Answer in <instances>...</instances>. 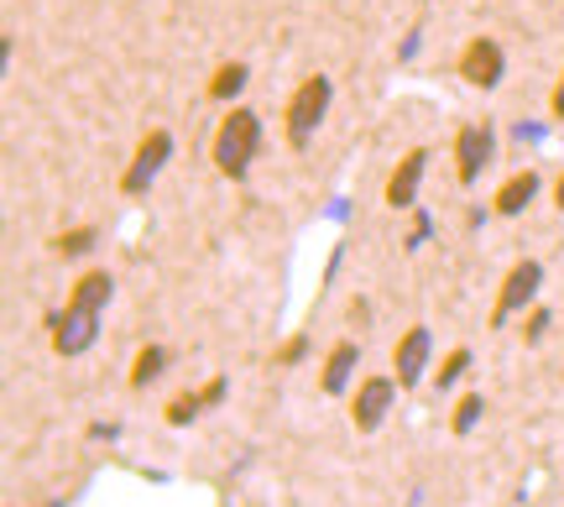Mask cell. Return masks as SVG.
Returning <instances> with one entry per match:
<instances>
[{
    "mask_svg": "<svg viewBox=\"0 0 564 507\" xmlns=\"http://www.w3.org/2000/svg\"><path fill=\"white\" fill-rule=\"evenodd\" d=\"M110 293H116L110 272H84L79 283H74L68 309L53 320V350H58V356H84V350L95 345V335H100V314H105V304H110Z\"/></svg>",
    "mask_w": 564,
    "mask_h": 507,
    "instance_id": "6da1fadb",
    "label": "cell"
},
{
    "mask_svg": "<svg viewBox=\"0 0 564 507\" xmlns=\"http://www.w3.org/2000/svg\"><path fill=\"white\" fill-rule=\"evenodd\" d=\"M257 152H262V116L236 105L220 121V131H215V168H220L225 179L241 183L251 173V163H257Z\"/></svg>",
    "mask_w": 564,
    "mask_h": 507,
    "instance_id": "7a4b0ae2",
    "label": "cell"
},
{
    "mask_svg": "<svg viewBox=\"0 0 564 507\" xmlns=\"http://www.w3.org/2000/svg\"><path fill=\"white\" fill-rule=\"evenodd\" d=\"M329 100H335V84L324 79V74H308V79L293 89V100H288V116H282V121H288V142L299 147V152L314 142L319 121L329 116Z\"/></svg>",
    "mask_w": 564,
    "mask_h": 507,
    "instance_id": "3957f363",
    "label": "cell"
},
{
    "mask_svg": "<svg viewBox=\"0 0 564 507\" xmlns=\"http://www.w3.org/2000/svg\"><path fill=\"white\" fill-rule=\"evenodd\" d=\"M539 288H544V267L533 262V257L512 267V272L502 278V293H497V304H491V330H502L507 320L518 314V309L533 304V299H539Z\"/></svg>",
    "mask_w": 564,
    "mask_h": 507,
    "instance_id": "277c9868",
    "label": "cell"
},
{
    "mask_svg": "<svg viewBox=\"0 0 564 507\" xmlns=\"http://www.w3.org/2000/svg\"><path fill=\"white\" fill-rule=\"evenodd\" d=\"M167 158H173V137L167 131H147L137 147V158H131V168L121 173V194H147L152 188V179H158L162 168H167Z\"/></svg>",
    "mask_w": 564,
    "mask_h": 507,
    "instance_id": "5b68a950",
    "label": "cell"
},
{
    "mask_svg": "<svg viewBox=\"0 0 564 507\" xmlns=\"http://www.w3.org/2000/svg\"><path fill=\"white\" fill-rule=\"evenodd\" d=\"M507 74V53L497 37H470L460 53V79L470 84V89H497Z\"/></svg>",
    "mask_w": 564,
    "mask_h": 507,
    "instance_id": "8992f818",
    "label": "cell"
},
{
    "mask_svg": "<svg viewBox=\"0 0 564 507\" xmlns=\"http://www.w3.org/2000/svg\"><path fill=\"white\" fill-rule=\"evenodd\" d=\"M491 152H497V137H491V126L481 121H465L460 131H455V179L470 188V183L486 173V163H491Z\"/></svg>",
    "mask_w": 564,
    "mask_h": 507,
    "instance_id": "52a82bcc",
    "label": "cell"
},
{
    "mask_svg": "<svg viewBox=\"0 0 564 507\" xmlns=\"http://www.w3.org/2000/svg\"><path fill=\"white\" fill-rule=\"evenodd\" d=\"M398 377H361L356 387V398H350V424L371 434V429H382V419L392 413V398H398Z\"/></svg>",
    "mask_w": 564,
    "mask_h": 507,
    "instance_id": "ba28073f",
    "label": "cell"
},
{
    "mask_svg": "<svg viewBox=\"0 0 564 507\" xmlns=\"http://www.w3.org/2000/svg\"><path fill=\"white\" fill-rule=\"evenodd\" d=\"M429 356H434V335L423 325L403 330V341H398V350H392V377L403 387H419L423 371H429Z\"/></svg>",
    "mask_w": 564,
    "mask_h": 507,
    "instance_id": "9c48e42d",
    "label": "cell"
},
{
    "mask_svg": "<svg viewBox=\"0 0 564 507\" xmlns=\"http://www.w3.org/2000/svg\"><path fill=\"white\" fill-rule=\"evenodd\" d=\"M423 168H429V147H413L403 163L392 168V179H387V204H392V209H408V204L419 199Z\"/></svg>",
    "mask_w": 564,
    "mask_h": 507,
    "instance_id": "30bf717a",
    "label": "cell"
},
{
    "mask_svg": "<svg viewBox=\"0 0 564 507\" xmlns=\"http://www.w3.org/2000/svg\"><path fill=\"white\" fill-rule=\"evenodd\" d=\"M539 188H544V179H539L533 168H523V173H512V179H507L502 188H497V199H491V209L512 220V215H523L528 204L539 199Z\"/></svg>",
    "mask_w": 564,
    "mask_h": 507,
    "instance_id": "8fae6325",
    "label": "cell"
},
{
    "mask_svg": "<svg viewBox=\"0 0 564 507\" xmlns=\"http://www.w3.org/2000/svg\"><path fill=\"white\" fill-rule=\"evenodd\" d=\"M220 398H225V377H215V382L199 387V392H183V398H173V403H167V424H173V429L194 424V419H199L204 408H215Z\"/></svg>",
    "mask_w": 564,
    "mask_h": 507,
    "instance_id": "7c38bea8",
    "label": "cell"
},
{
    "mask_svg": "<svg viewBox=\"0 0 564 507\" xmlns=\"http://www.w3.org/2000/svg\"><path fill=\"white\" fill-rule=\"evenodd\" d=\"M361 362V345L356 341H340L329 356H324V392H345L350 387V371Z\"/></svg>",
    "mask_w": 564,
    "mask_h": 507,
    "instance_id": "4fadbf2b",
    "label": "cell"
},
{
    "mask_svg": "<svg viewBox=\"0 0 564 507\" xmlns=\"http://www.w3.org/2000/svg\"><path fill=\"white\" fill-rule=\"evenodd\" d=\"M246 79H251V68L246 63H220L215 68V79H209V100H236L246 89Z\"/></svg>",
    "mask_w": 564,
    "mask_h": 507,
    "instance_id": "5bb4252c",
    "label": "cell"
},
{
    "mask_svg": "<svg viewBox=\"0 0 564 507\" xmlns=\"http://www.w3.org/2000/svg\"><path fill=\"white\" fill-rule=\"evenodd\" d=\"M162 366H167V350L162 345H141V356H137V366H131V387H152L162 377Z\"/></svg>",
    "mask_w": 564,
    "mask_h": 507,
    "instance_id": "9a60e30c",
    "label": "cell"
},
{
    "mask_svg": "<svg viewBox=\"0 0 564 507\" xmlns=\"http://www.w3.org/2000/svg\"><path fill=\"white\" fill-rule=\"evenodd\" d=\"M95 241H100V230H95V225H79V230H63L58 241H53V251H58V257H84V251H95Z\"/></svg>",
    "mask_w": 564,
    "mask_h": 507,
    "instance_id": "2e32d148",
    "label": "cell"
},
{
    "mask_svg": "<svg viewBox=\"0 0 564 507\" xmlns=\"http://www.w3.org/2000/svg\"><path fill=\"white\" fill-rule=\"evenodd\" d=\"M465 371H470V350H465V345H455V350H449V356H444V371H434V387H455L465 377Z\"/></svg>",
    "mask_w": 564,
    "mask_h": 507,
    "instance_id": "e0dca14e",
    "label": "cell"
},
{
    "mask_svg": "<svg viewBox=\"0 0 564 507\" xmlns=\"http://www.w3.org/2000/svg\"><path fill=\"white\" fill-rule=\"evenodd\" d=\"M481 408H486L481 392H465L460 408H455V419H449V424H455V434H470V429H476V419H481Z\"/></svg>",
    "mask_w": 564,
    "mask_h": 507,
    "instance_id": "ac0fdd59",
    "label": "cell"
},
{
    "mask_svg": "<svg viewBox=\"0 0 564 507\" xmlns=\"http://www.w3.org/2000/svg\"><path fill=\"white\" fill-rule=\"evenodd\" d=\"M303 350H308V341H303V335H293V341L282 345L278 350V366H293V362H303Z\"/></svg>",
    "mask_w": 564,
    "mask_h": 507,
    "instance_id": "d6986e66",
    "label": "cell"
},
{
    "mask_svg": "<svg viewBox=\"0 0 564 507\" xmlns=\"http://www.w3.org/2000/svg\"><path fill=\"white\" fill-rule=\"evenodd\" d=\"M544 330H549V309H533V320L523 325V341H539Z\"/></svg>",
    "mask_w": 564,
    "mask_h": 507,
    "instance_id": "ffe728a7",
    "label": "cell"
},
{
    "mask_svg": "<svg viewBox=\"0 0 564 507\" xmlns=\"http://www.w3.org/2000/svg\"><path fill=\"white\" fill-rule=\"evenodd\" d=\"M549 110H554V121H564V74L554 84V95H549Z\"/></svg>",
    "mask_w": 564,
    "mask_h": 507,
    "instance_id": "44dd1931",
    "label": "cell"
},
{
    "mask_svg": "<svg viewBox=\"0 0 564 507\" xmlns=\"http://www.w3.org/2000/svg\"><path fill=\"white\" fill-rule=\"evenodd\" d=\"M554 204L564 209V173H560V183H554Z\"/></svg>",
    "mask_w": 564,
    "mask_h": 507,
    "instance_id": "7402d4cb",
    "label": "cell"
}]
</instances>
